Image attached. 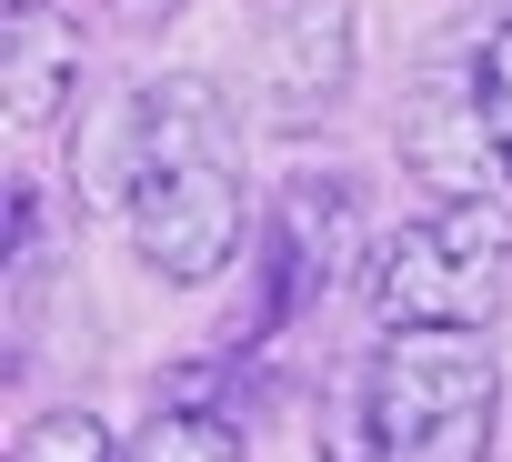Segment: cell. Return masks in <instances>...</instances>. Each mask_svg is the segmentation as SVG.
<instances>
[{"label": "cell", "instance_id": "1", "mask_svg": "<svg viewBox=\"0 0 512 462\" xmlns=\"http://www.w3.org/2000/svg\"><path fill=\"white\" fill-rule=\"evenodd\" d=\"M71 171L131 211V252L161 282H211L241 252V151H231V101L201 71L141 81L101 141H71Z\"/></svg>", "mask_w": 512, "mask_h": 462}, {"label": "cell", "instance_id": "2", "mask_svg": "<svg viewBox=\"0 0 512 462\" xmlns=\"http://www.w3.org/2000/svg\"><path fill=\"white\" fill-rule=\"evenodd\" d=\"M502 302H512V211L482 201V191L402 221L372 252L382 332H482Z\"/></svg>", "mask_w": 512, "mask_h": 462}, {"label": "cell", "instance_id": "3", "mask_svg": "<svg viewBox=\"0 0 512 462\" xmlns=\"http://www.w3.org/2000/svg\"><path fill=\"white\" fill-rule=\"evenodd\" d=\"M492 402L502 382L482 332H392L362 382V422L382 462H492Z\"/></svg>", "mask_w": 512, "mask_h": 462}, {"label": "cell", "instance_id": "4", "mask_svg": "<svg viewBox=\"0 0 512 462\" xmlns=\"http://www.w3.org/2000/svg\"><path fill=\"white\" fill-rule=\"evenodd\" d=\"M251 81L282 131L352 91V0H251Z\"/></svg>", "mask_w": 512, "mask_h": 462}, {"label": "cell", "instance_id": "5", "mask_svg": "<svg viewBox=\"0 0 512 462\" xmlns=\"http://www.w3.org/2000/svg\"><path fill=\"white\" fill-rule=\"evenodd\" d=\"M362 252V191H352V171H302L292 191H282V221H272V292H262V332L272 322H292L342 262ZM251 332V342H262Z\"/></svg>", "mask_w": 512, "mask_h": 462}, {"label": "cell", "instance_id": "6", "mask_svg": "<svg viewBox=\"0 0 512 462\" xmlns=\"http://www.w3.org/2000/svg\"><path fill=\"white\" fill-rule=\"evenodd\" d=\"M81 81V31H61L51 11H21L0 21V101H11V121H51Z\"/></svg>", "mask_w": 512, "mask_h": 462}, {"label": "cell", "instance_id": "7", "mask_svg": "<svg viewBox=\"0 0 512 462\" xmlns=\"http://www.w3.org/2000/svg\"><path fill=\"white\" fill-rule=\"evenodd\" d=\"M121 462H251V452H241V432L221 412H151Z\"/></svg>", "mask_w": 512, "mask_h": 462}, {"label": "cell", "instance_id": "8", "mask_svg": "<svg viewBox=\"0 0 512 462\" xmlns=\"http://www.w3.org/2000/svg\"><path fill=\"white\" fill-rule=\"evenodd\" d=\"M472 111H482V151L502 161V191H512V21L472 51Z\"/></svg>", "mask_w": 512, "mask_h": 462}, {"label": "cell", "instance_id": "9", "mask_svg": "<svg viewBox=\"0 0 512 462\" xmlns=\"http://www.w3.org/2000/svg\"><path fill=\"white\" fill-rule=\"evenodd\" d=\"M11 462H111V432H101V412L61 402V412H41V422L11 442Z\"/></svg>", "mask_w": 512, "mask_h": 462}]
</instances>
